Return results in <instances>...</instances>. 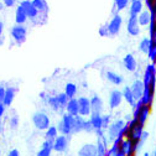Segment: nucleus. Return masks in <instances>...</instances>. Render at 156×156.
Instances as JSON below:
<instances>
[{"instance_id": "1", "label": "nucleus", "mask_w": 156, "mask_h": 156, "mask_svg": "<svg viewBox=\"0 0 156 156\" xmlns=\"http://www.w3.org/2000/svg\"><path fill=\"white\" fill-rule=\"evenodd\" d=\"M57 130L60 131L62 135H71L74 134V128H76V116L65 114L62 115V119L57 124Z\"/></svg>"}, {"instance_id": "2", "label": "nucleus", "mask_w": 156, "mask_h": 156, "mask_svg": "<svg viewBox=\"0 0 156 156\" xmlns=\"http://www.w3.org/2000/svg\"><path fill=\"white\" fill-rule=\"evenodd\" d=\"M32 123L38 130H47L50 128V118L44 112H36L32 115Z\"/></svg>"}, {"instance_id": "3", "label": "nucleus", "mask_w": 156, "mask_h": 156, "mask_svg": "<svg viewBox=\"0 0 156 156\" xmlns=\"http://www.w3.org/2000/svg\"><path fill=\"white\" fill-rule=\"evenodd\" d=\"M125 125V122L123 119H116L114 120L108 128H107V131H108V138L110 141L115 140L116 138H119L122 135V131H123V128Z\"/></svg>"}, {"instance_id": "4", "label": "nucleus", "mask_w": 156, "mask_h": 156, "mask_svg": "<svg viewBox=\"0 0 156 156\" xmlns=\"http://www.w3.org/2000/svg\"><path fill=\"white\" fill-rule=\"evenodd\" d=\"M78 101V115L81 116H89L92 114V107H90V99L87 97H80Z\"/></svg>"}, {"instance_id": "5", "label": "nucleus", "mask_w": 156, "mask_h": 156, "mask_svg": "<svg viewBox=\"0 0 156 156\" xmlns=\"http://www.w3.org/2000/svg\"><path fill=\"white\" fill-rule=\"evenodd\" d=\"M69 145V136L68 135H60L53 140V150L57 152H65L67 151Z\"/></svg>"}, {"instance_id": "6", "label": "nucleus", "mask_w": 156, "mask_h": 156, "mask_svg": "<svg viewBox=\"0 0 156 156\" xmlns=\"http://www.w3.org/2000/svg\"><path fill=\"white\" fill-rule=\"evenodd\" d=\"M122 25H123V17L119 15V14H116L114 15V17L110 20V23L108 24L107 26V30H108V35H116V34H119L120 29H122Z\"/></svg>"}, {"instance_id": "7", "label": "nucleus", "mask_w": 156, "mask_h": 156, "mask_svg": "<svg viewBox=\"0 0 156 156\" xmlns=\"http://www.w3.org/2000/svg\"><path fill=\"white\" fill-rule=\"evenodd\" d=\"M26 34H27V30L24 25H17L16 24L11 29V36L17 44H21L26 40Z\"/></svg>"}, {"instance_id": "8", "label": "nucleus", "mask_w": 156, "mask_h": 156, "mask_svg": "<svg viewBox=\"0 0 156 156\" xmlns=\"http://www.w3.org/2000/svg\"><path fill=\"white\" fill-rule=\"evenodd\" d=\"M126 30H128L129 35H131V36H138L140 34V25H139L138 16L136 15H129Z\"/></svg>"}, {"instance_id": "9", "label": "nucleus", "mask_w": 156, "mask_h": 156, "mask_svg": "<svg viewBox=\"0 0 156 156\" xmlns=\"http://www.w3.org/2000/svg\"><path fill=\"white\" fill-rule=\"evenodd\" d=\"M123 102V93L119 89H114L110 92L109 95V108L110 109H115L118 108Z\"/></svg>"}, {"instance_id": "10", "label": "nucleus", "mask_w": 156, "mask_h": 156, "mask_svg": "<svg viewBox=\"0 0 156 156\" xmlns=\"http://www.w3.org/2000/svg\"><path fill=\"white\" fill-rule=\"evenodd\" d=\"M20 6L24 9L27 17H30V19H35L38 16V14H40L36 10V8L34 6V4L31 3V0H23V2H20Z\"/></svg>"}, {"instance_id": "11", "label": "nucleus", "mask_w": 156, "mask_h": 156, "mask_svg": "<svg viewBox=\"0 0 156 156\" xmlns=\"http://www.w3.org/2000/svg\"><path fill=\"white\" fill-rule=\"evenodd\" d=\"M144 88H145V86H144V82L141 80H135L133 82V84L130 86V89H131V93L134 95V99L135 101H139L141 98Z\"/></svg>"}, {"instance_id": "12", "label": "nucleus", "mask_w": 156, "mask_h": 156, "mask_svg": "<svg viewBox=\"0 0 156 156\" xmlns=\"http://www.w3.org/2000/svg\"><path fill=\"white\" fill-rule=\"evenodd\" d=\"M78 156H98L95 144H84L78 150Z\"/></svg>"}, {"instance_id": "13", "label": "nucleus", "mask_w": 156, "mask_h": 156, "mask_svg": "<svg viewBox=\"0 0 156 156\" xmlns=\"http://www.w3.org/2000/svg\"><path fill=\"white\" fill-rule=\"evenodd\" d=\"M120 151L122 152H124L126 156H134L136 152H135V150H134V145H133V141L129 139V138H125V139H123L122 140V143H120Z\"/></svg>"}, {"instance_id": "14", "label": "nucleus", "mask_w": 156, "mask_h": 156, "mask_svg": "<svg viewBox=\"0 0 156 156\" xmlns=\"http://www.w3.org/2000/svg\"><path fill=\"white\" fill-rule=\"evenodd\" d=\"M123 65H124V67H125L129 72H135L136 68H138V62H136L135 57H134L131 53L125 55V57L123 58Z\"/></svg>"}, {"instance_id": "15", "label": "nucleus", "mask_w": 156, "mask_h": 156, "mask_svg": "<svg viewBox=\"0 0 156 156\" xmlns=\"http://www.w3.org/2000/svg\"><path fill=\"white\" fill-rule=\"evenodd\" d=\"M154 77H156V65L150 63V65H147V67H146V69L144 72V81L143 82H144L145 87L149 86L151 78H154Z\"/></svg>"}, {"instance_id": "16", "label": "nucleus", "mask_w": 156, "mask_h": 156, "mask_svg": "<svg viewBox=\"0 0 156 156\" xmlns=\"http://www.w3.org/2000/svg\"><path fill=\"white\" fill-rule=\"evenodd\" d=\"M89 122L94 129V131H99V130H103L102 128V114L99 113H92L89 115Z\"/></svg>"}, {"instance_id": "17", "label": "nucleus", "mask_w": 156, "mask_h": 156, "mask_svg": "<svg viewBox=\"0 0 156 156\" xmlns=\"http://www.w3.org/2000/svg\"><path fill=\"white\" fill-rule=\"evenodd\" d=\"M154 95H155V92L151 90L149 87H145L140 101H141V103H143L144 105H150V107H151V103H152V101H154Z\"/></svg>"}, {"instance_id": "18", "label": "nucleus", "mask_w": 156, "mask_h": 156, "mask_svg": "<svg viewBox=\"0 0 156 156\" xmlns=\"http://www.w3.org/2000/svg\"><path fill=\"white\" fill-rule=\"evenodd\" d=\"M90 107H92V113H102L103 110V101L98 95H93L90 98Z\"/></svg>"}, {"instance_id": "19", "label": "nucleus", "mask_w": 156, "mask_h": 156, "mask_svg": "<svg viewBox=\"0 0 156 156\" xmlns=\"http://www.w3.org/2000/svg\"><path fill=\"white\" fill-rule=\"evenodd\" d=\"M65 108L67 110V114L73 115V116L78 115V101H77V98L68 99V102H67V104H66Z\"/></svg>"}, {"instance_id": "20", "label": "nucleus", "mask_w": 156, "mask_h": 156, "mask_svg": "<svg viewBox=\"0 0 156 156\" xmlns=\"http://www.w3.org/2000/svg\"><path fill=\"white\" fill-rule=\"evenodd\" d=\"M27 15H26V12L24 11V9L19 5L17 8H16V11H15V23L17 24V25H24L25 23H26V20H27Z\"/></svg>"}, {"instance_id": "21", "label": "nucleus", "mask_w": 156, "mask_h": 156, "mask_svg": "<svg viewBox=\"0 0 156 156\" xmlns=\"http://www.w3.org/2000/svg\"><path fill=\"white\" fill-rule=\"evenodd\" d=\"M15 92L16 89L14 87H8L6 90H5V97H4V99H3V103L5 107H10L14 102V98H15Z\"/></svg>"}, {"instance_id": "22", "label": "nucleus", "mask_w": 156, "mask_h": 156, "mask_svg": "<svg viewBox=\"0 0 156 156\" xmlns=\"http://www.w3.org/2000/svg\"><path fill=\"white\" fill-rule=\"evenodd\" d=\"M52 147H53V141L52 140H45L41 150L37 152V156H51V152L53 150Z\"/></svg>"}, {"instance_id": "23", "label": "nucleus", "mask_w": 156, "mask_h": 156, "mask_svg": "<svg viewBox=\"0 0 156 156\" xmlns=\"http://www.w3.org/2000/svg\"><path fill=\"white\" fill-rule=\"evenodd\" d=\"M149 113H150V105H144L143 104V107H141V109L138 114V123L140 125H143V126L145 125V123L147 120V116H149Z\"/></svg>"}, {"instance_id": "24", "label": "nucleus", "mask_w": 156, "mask_h": 156, "mask_svg": "<svg viewBox=\"0 0 156 156\" xmlns=\"http://www.w3.org/2000/svg\"><path fill=\"white\" fill-rule=\"evenodd\" d=\"M105 77H107V80L110 82V83H113V84H115V86H120L122 83H123V77L120 76V74H118V73H115V72H112V71H108L107 73H105Z\"/></svg>"}, {"instance_id": "25", "label": "nucleus", "mask_w": 156, "mask_h": 156, "mask_svg": "<svg viewBox=\"0 0 156 156\" xmlns=\"http://www.w3.org/2000/svg\"><path fill=\"white\" fill-rule=\"evenodd\" d=\"M143 6H144V4H143L141 0H136V2H133L131 5H130V9H129L130 15H136V16H138L143 11Z\"/></svg>"}, {"instance_id": "26", "label": "nucleus", "mask_w": 156, "mask_h": 156, "mask_svg": "<svg viewBox=\"0 0 156 156\" xmlns=\"http://www.w3.org/2000/svg\"><path fill=\"white\" fill-rule=\"evenodd\" d=\"M138 21H139V25L147 26L150 24V11L149 10H143L138 15Z\"/></svg>"}, {"instance_id": "27", "label": "nucleus", "mask_w": 156, "mask_h": 156, "mask_svg": "<svg viewBox=\"0 0 156 156\" xmlns=\"http://www.w3.org/2000/svg\"><path fill=\"white\" fill-rule=\"evenodd\" d=\"M123 99H125L128 103H129V105H134L135 104V99H134V95H133V93H131V89H130V87H124V89H123Z\"/></svg>"}, {"instance_id": "28", "label": "nucleus", "mask_w": 156, "mask_h": 156, "mask_svg": "<svg viewBox=\"0 0 156 156\" xmlns=\"http://www.w3.org/2000/svg\"><path fill=\"white\" fill-rule=\"evenodd\" d=\"M31 3L34 4V6L36 8V10L40 14L47 11V5L45 3V0H31Z\"/></svg>"}, {"instance_id": "29", "label": "nucleus", "mask_w": 156, "mask_h": 156, "mask_svg": "<svg viewBox=\"0 0 156 156\" xmlns=\"http://www.w3.org/2000/svg\"><path fill=\"white\" fill-rule=\"evenodd\" d=\"M65 93L68 98H74V95L77 93V86L74 83H67L66 87H65Z\"/></svg>"}, {"instance_id": "30", "label": "nucleus", "mask_w": 156, "mask_h": 156, "mask_svg": "<svg viewBox=\"0 0 156 156\" xmlns=\"http://www.w3.org/2000/svg\"><path fill=\"white\" fill-rule=\"evenodd\" d=\"M147 56L151 60V63L156 65V42H152L151 40H150V47H149Z\"/></svg>"}, {"instance_id": "31", "label": "nucleus", "mask_w": 156, "mask_h": 156, "mask_svg": "<svg viewBox=\"0 0 156 156\" xmlns=\"http://www.w3.org/2000/svg\"><path fill=\"white\" fill-rule=\"evenodd\" d=\"M58 136V130H57V128L56 126H51L50 125V128L46 130V140H55L56 138Z\"/></svg>"}, {"instance_id": "32", "label": "nucleus", "mask_w": 156, "mask_h": 156, "mask_svg": "<svg viewBox=\"0 0 156 156\" xmlns=\"http://www.w3.org/2000/svg\"><path fill=\"white\" fill-rule=\"evenodd\" d=\"M55 98H56L57 103H58V104H60L61 109L66 107V104H67V102H68V99H69V98H68V97L66 95V93H58L57 95H55Z\"/></svg>"}, {"instance_id": "33", "label": "nucleus", "mask_w": 156, "mask_h": 156, "mask_svg": "<svg viewBox=\"0 0 156 156\" xmlns=\"http://www.w3.org/2000/svg\"><path fill=\"white\" fill-rule=\"evenodd\" d=\"M149 47H150V38L149 37H144L143 40L140 41V44H139V50H140V52L147 55Z\"/></svg>"}, {"instance_id": "34", "label": "nucleus", "mask_w": 156, "mask_h": 156, "mask_svg": "<svg viewBox=\"0 0 156 156\" xmlns=\"http://www.w3.org/2000/svg\"><path fill=\"white\" fill-rule=\"evenodd\" d=\"M84 123H86V119H83L81 115H76V128H74V133L83 131Z\"/></svg>"}, {"instance_id": "35", "label": "nucleus", "mask_w": 156, "mask_h": 156, "mask_svg": "<svg viewBox=\"0 0 156 156\" xmlns=\"http://www.w3.org/2000/svg\"><path fill=\"white\" fill-rule=\"evenodd\" d=\"M47 103H48L50 108H51L53 112H58V110H61V107H60V104L57 103V101H56L55 97H47Z\"/></svg>"}, {"instance_id": "36", "label": "nucleus", "mask_w": 156, "mask_h": 156, "mask_svg": "<svg viewBox=\"0 0 156 156\" xmlns=\"http://www.w3.org/2000/svg\"><path fill=\"white\" fill-rule=\"evenodd\" d=\"M145 4L150 11L151 15H155L156 17V0H145Z\"/></svg>"}, {"instance_id": "37", "label": "nucleus", "mask_w": 156, "mask_h": 156, "mask_svg": "<svg viewBox=\"0 0 156 156\" xmlns=\"http://www.w3.org/2000/svg\"><path fill=\"white\" fill-rule=\"evenodd\" d=\"M129 2H130V0H115V8H116V10H118V11L124 10L128 6Z\"/></svg>"}, {"instance_id": "38", "label": "nucleus", "mask_w": 156, "mask_h": 156, "mask_svg": "<svg viewBox=\"0 0 156 156\" xmlns=\"http://www.w3.org/2000/svg\"><path fill=\"white\" fill-rule=\"evenodd\" d=\"M109 122H110V116L109 115L102 116V128H103V130H105L109 126Z\"/></svg>"}, {"instance_id": "39", "label": "nucleus", "mask_w": 156, "mask_h": 156, "mask_svg": "<svg viewBox=\"0 0 156 156\" xmlns=\"http://www.w3.org/2000/svg\"><path fill=\"white\" fill-rule=\"evenodd\" d=\"M83 131H87V133H93V131H94V129H93V126H92V124H90L89 119H88V120H86L84 126H83Z\"/></svg>"}, {"instance_id": "40", "label": "nucleus", "mask_w": 156, "mask_h": 156, "mask_svg": "<svg viewBox=\"0 0 156 156\" xmlns=\"http://www.w3.org/2000/svg\"><path fill=\"white\" fill-rule=\"evenodd\" d=\"M17 125H19V118L17 116H12V118H10V128L16 129Z\"/></svg>"}, {"instance_id": "41", "label": "nucleus", "mask_w": 156, "mask_h": 156, "mask_svg": "<svg viewBox=\"0 0 156 156\" xmlns=\"http://www.w3.org/2000/svg\"><path fill=\"white\" fill-rule=\"evenodd\" d=\"M2 2H3L4 6L11 8V6H14V5H15V3H16V0H2Z\"/></svg>"}, {"instance_id": "42", "label": "nucleus", "mask_w": 156, "mask_h": 156, "mask_svg": "<svg viewBox=\"0 0 156 156\" xmlns=\"http://www.w3.org/2000/svg\"><path fill=\"white\" fill-rule=\"evenodd\" d=\"M8 156H20V152H19V150H16V149H12L8 152Z\"/></svg>"}, {"instance_id": "43", "label": "nucleus", "mask_w": 156, "mask_h": 156, "mask_svg": "<svg viewBox=\"0 0 156 156\" xmlns=\"http://www.w3.org/2000/svg\"><path fill=\"white\" fill-rule=\"evenodd\" d=\"M5 90H6L5 87H0V102H3V99H4V97H5Z\"/></svg>"}, {"instance_id": "44", "label": "nucleus", "mask_w": 156, "mask_h": 156, "mask_svg": "<svg viewBox=\"0 0 156 156\" xmlns=\"http://www.w3.org/2000/svg\"><path fill=\"white\" fill-rule=\"evenodd\" d=\"M5 105H4V103L3 102H0V118L4 115V113H5Z\"/></svg>"}, {"instance_id": "45", "label": "nucleus", "mask_w": 156, "mask_h": 156, "mask_svg": "<svg viewBox=\"0 0 156 156\" xmlns=\"http://www.w3.org/2000/svg\"><path fill=\"white\" fill-rule=\"evenodd\" d=\"M101 35H102V36H105V35H108V30H107V27H103V29L101 30Z\"/></svg>"}, {"instance_id": "46", "label": "nucleus", "mask_w": 156, "mask_h": 156, "mask_svg": "<svg viewBox=\"0 0 156 156\" xmlns=\"http://www.w3.org/2000/svg\"><path fill=\"white\" fill-rule=\"evenodd\" d=\"M3 29H4V25H3L2 20H0V36H2V34H3Z\"/></svg>"}, {"instance_id": "47", "label": "nucleus", "mask_w": 156, "mask_h": 156, "mask_svg": "<svg viewBox=\"0 0 156 156\" xmlns=\"http://www.w3.org/2000/svg\"><path fill=\"white\" fill-rule=\"evenodd\" d=\"M2 9H4V4H3V2H0V10Z\"/></svg>"}, {"instance_id": "48", "label": "nucleus", "mask_w": 156, "mask_h": 156, "mask_svg": "<svg viewBox=\"0 0 156 156\" xmlns=\"http://www.w3.org/2000/svg\"><path fill=\"white\" fill-rule=\"evenodd\" d=\"M144 156H150V155H149V152H145V154H144Z\"/></svg>"}, {"instance_id": "49", "label": "nucleus", "mask_w": 156, "mask_h": 156, "mask_svg": "<svg viewBox=\"0 0 156 156\" xmlns=\"http://www.w3.org/2000/svg\"><path fill=\"white\" fill-rule=\"evenodd\" d=\"M152 156H156V149H155V151H154V154H152Z\"/></svg>"}, {"instance_id": "50", "label": "nucleus", "mask_w": 156, "mask_h": 156, "mask_svg": "<svg viewBox=\"0 0 156 156\" xmlns=\"http://www.w3.org/2000/svg\"><path fill=\"white\" fill-rule=\"evenodd\" d=\"M130 2H131V3H133V2H136V0H130Z\"/></svg>"}, {"instance_id": "51", "label": "nucleus", "mask_w": 156, "mask_h": 156, "mask_svg": "<svg viewBox=\"0 0 156 156\" xmlns=\"http://www.w3.org/2000/svg\"><path fill=\"white\" fill-rule=\"evenodd\" d=\"M0 156H2V150H0Z\"/></svg>"}, {"instance_id": "52", "label": "nucleus", "mask_w": 156, "mask_h": 156, "mask_svg": "<svg viewBox=\"0 0 156 156\" xmlns=\"http://www.w3.org/2000/svg\"><path fill=\"white\" fill-rule=\"evenodd\" d=\"M155 93H156V89H155Z\"/></svg>"}, {"instance_id": "53", "label": "nucleus", "mask_w": 156, "mask_h": 156, "mask_svg": "<svg viewBox=\"0 0 156 156\" xmlns=\"http://www.w3.org/2000/svg\"><path fill=\"white\" fill-rule=\"evenodd\" d=\"M21 2H23V0H21Z\"/></svg>"}]
</instances>
